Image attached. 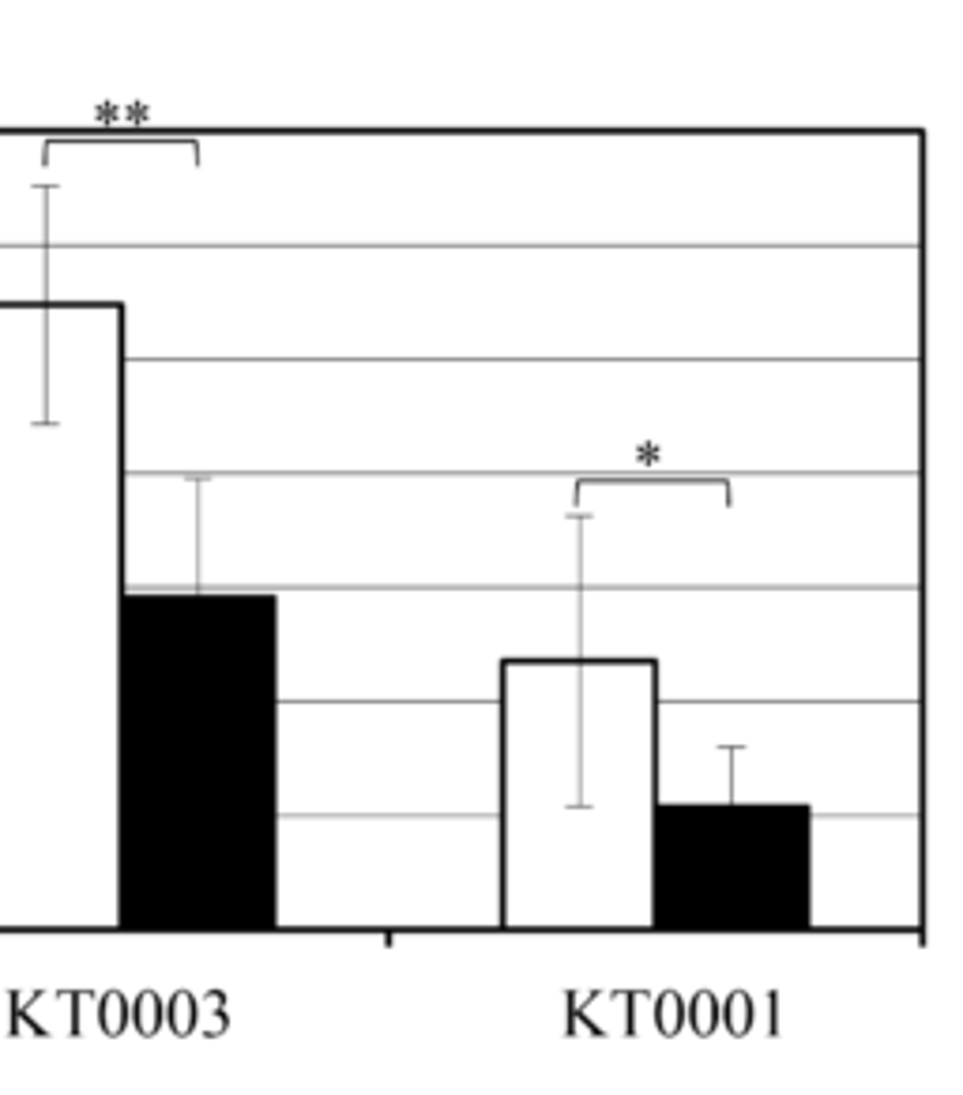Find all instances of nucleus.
<instances>
[{
    "label": "nucleus",
    "mask_w": 963,
    "mask_h": 1095,
    "mask_svg": "<svg viewBox=\"0 0 963 1095\" xmlns=\"http://www.w3.org/2000/svg\"><path fill=\"white\" fill-rule=\"evenodd\" d=\"M162 1002H159V994H151V990H144L140 997H136V1005H132V1021H136V1031L140 1035H154L162 1028Z\"/></svg>",
    "instance_id": "1"
},
{
    "label": "nucleus",
    "mask_w": 963,
    "mask_h": 1095,
    "mask_svg": "<svg viewBox=\"0 0 963 1095\" xmlns=\"http://www.w3.org/2000/svg\"><path fill=\"white\" fill-rule=\"evenodd\" d=\"M98 1024H102L106 1035H121L128 1024V1002L117 990H109L102 1002H98Z\"/></svg>",
    "instance_id": "2"
},
{
    "label": "nucleus",
    "mask_w": 963,
    "mask_h": 1095,
    "mask_svg": "<svg viewBox=\"0 0 963 1095\" xmlns=\"http://www.w3.org/2000/svg\"><path fill=\"white\" fill-rule=\"evenodd\" d=\"M170 1028L177 1031V1035H188L192 1031V1024H196V1002L188 994H177L173 1002H170Z\"/></svg>",
    "instance_id": "3"
},
{
    "label": "nucleus",
    "mask_w": 963,
    "mask_h": 1095,
    "mask_svg": "<svg viewBox=\"0 0 963 1095\" xmlns=\"http://www.w3.org/2000/svg\"><path fill=\"white\" fill-rule=\"evenodd\" d=\"M659 1024H662L666 1031L678 1028V997H662V1005H659Z\"/></svg>",
    "instance_id": "4"
}]
</instances>
